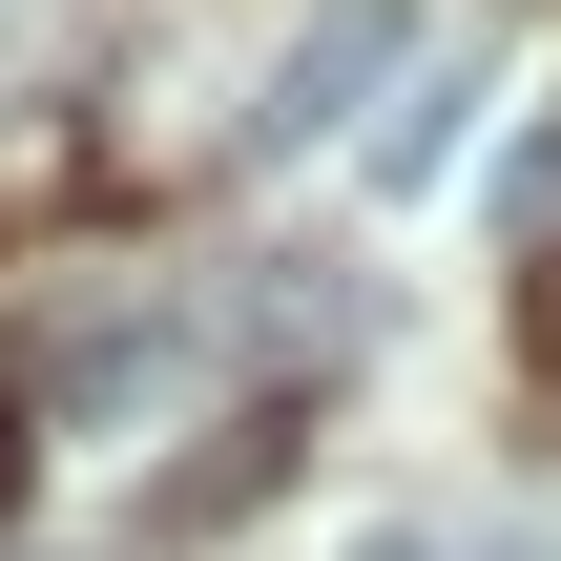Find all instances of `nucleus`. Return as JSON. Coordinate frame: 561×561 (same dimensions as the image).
Masks as SVG:
<instances>
[{
	"label": "nucleus",
	"instance_id": "39448f33",
	"mask_svg": "<svg viewBox=\"0 0 561 561\" xmlns=\"http://www.w3.org/2000/svg\"><path fill=\"white\" fill-rule=\"evenodd\" d=\"M354 561H437V541H354Z\"/></svg>",
	"mask_w": 561,
	"mask_h": 561
},
{
	"label": "nucleus",
	"instance_id": "7ed1b4c3",
	"mask_svg": "<svg viewBox=\"0 0 561 561\" xmlns=\"http://www.w3.org/2000/svg\"><path fill=\"white\" fill-rule=\"evenodd\" d=\"M500 208H520V229H561V104L520 125V167H500Z\"/></svg>",
	"mask_w": 561,
	"mask_h": 561
},
{
	"label": "nucleus",
	"instance_id": "20e7f679",
	"mask_svg": "<svg viewBox=\"0 0 561 561\" xmlns=\"http://www.w3.org/2000/svg\"><path fill=\"white\" fill-rule=\"evenodd\" d=\"M541 354H561V271H541Z\"/></svg>",
	"mask_w": 561,
	"mask_h": 561
},
{
	"label": "nucleus",
	"instance_id": "423d86ee",
	"mask_svg": "<svg viewBox=\"0 0 561 561\" xmlns=\"http://www.w3.org/2000/svg\"><path fill=\"white\" fill-rule=\"evenodd\" d=\"M0 458H21V416H0Z\"/></svg>",
	"mask_w": 561,
	"mask_h": 561
},
{
	"label": "nucleus",
	"instance_id": "f03ea898",
	"mask_svg": "<svg viewBox=\"0 0 561 561\" xmlns=\"http://www.w3.org/2000/svg\"><path fill=\"white\" fill-rule=\"evenodd\" d=\"M458 104H479V62L437 42V62H396V104H375V187H437L458 167Z\"/></svg>",
	"mask_w": 561,
	"mask_h": 561
},
{
	"label": "nucleus",
	"instance_id": "f257e3e1",
	"mask_svg": "<svg viewBox=\"0 0 561 561\" xmlns=\"http://www.w3.org/2000/svg\"><path fill=\"white\" fill-rule=\"evenodd\" d=\"M416 42H396V0H312L291 42H271V104H250V146H333L375 83H396Z\"/></svg>",
	"mask_w": 561,
	"mask_h": 561
}]
</instances>
